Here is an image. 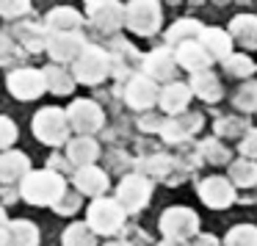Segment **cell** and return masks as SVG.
Returning <instances> with one entry per match:
<instances>
[{
	"label": "cell",
	"instance_id": "6da1fadb",
	"mask_svg": "<svg viewBox=\"0 0 257 246\" xmlns=\"http://www.w3.org/2000/svg\"><path fill=\"white\" fill-rule=\"evenodd\" d=\"M64 191H67V185H64V177L56 169H47V172H25V180L20 185L23 199H28L31 205H53Z\"/></svg>",
	"mask_w": 257,
	"mask_h": 246
},
{
	"label": "cell",
	"instance_id": "7a4b0ae2",
	"mask_svg": "<svg viewBox=\"0 0 257 246\" xmlns=\"http://www.w3.org/2000/svg\"><path fill=\"white\" fill-rule=\"evenodd\" d=\"M124 25L139 36H152L161 28V3L158 0H130L124 6Z\"/></svg>",
	"mask_w": 257,
	"mask_h": 246
},
{
	"label": "cell",
	"instance_id": "3957f363",
	"mask_svg": "<svg viewBox=\"0 0 257 246\" xmlns=\"http://www.w3.org/2000/svg\"><path fill=\"white\" fill-rule=\"evenodd\" d=\"M34 133L39 141L45 144H64L69 136V119L67 111H58V108H42L34 116Z\"/></svg>",
	"mask_w": 257,
	"mask_h": 246
},
{
	"label": "cell",
	"instance_id": "277c9868",
	"mask_svg": "<svg viewBox=\"0 0 257 246\" xmlns=\"http://www.w3.org/2000/svg\"><path fill=\"white\" fill-rule=\"evenodd\" d=\"M72 64H75V78H78L80 83H91V86L105 80V75L111 72L108 53L100 50V47H89V45L80 50V56L75 58Z\"/></svg>",
	"mask_w": 257,
	"mask_h": 246
},
{
	"label": "cell",
	"instance_id": "5b68a950",
	"mask_svg": "<svg viewBox=\"0 0 257 246\" xmlns=\"http://www.w3.org/2000/svg\"><path fill=\"white\" fill-rule=\"evenodd\" d=\"M89 23L102 34H113L124 25V6L119 0H86Z\"/></svg>",
	"mask_w": 257,
	"mask_h": 246
},
{
	"label": "cell",
	"instance_id": "8992f818",
	"mask_svg": "<svg viewBox=\"0 0 257 246\" xmlns=\"http://www.w3.org/2000/svg\"><path fill=\"white\" fill-rule=\"evenodd\" d=\"M47 53L56 64H69L80 56V50L86 47L80 31H50L47 34V42H45Z\"/></svg>",
	"mask_w": 257,
	"mask_h": 246
},
{
	"label": "cell",
	"instance_id": "52a82bcc",
	"mask_svg": "<svg viewBox=\"0 0 257 246\" xmlns=\"http://www.w3.org/2000/svg\"><path fill=\"white\" fill-rule=\"evenodd\" d=\"M196 229H199V218L188 207H169L161 218V232L174 240L191 238V235H196Z\"/></svg>",
	"mask_w": 257,
	"mask_h": 246
},
{
	"label": "cell",
	"instance_id": "ba28073f",
	"mask_svg": "<svg viewBox=\"0 0 257 246\" xmlns=\"http://www.w3.org/2000/svg\"><path fill=\"white\" fill-rule=\"evenodd\" d=\"M124 221V210L119 207V202H111V199H97L94 205L89 207V227L94 232H116Z\"/></svg>",
	"mask_w": 257,
	"mask_h": 246
},
{
	"label": "cell",
	"instance_id": "9c48e42d",
	"mask_svg": "<svg viewBox=\"0 0 257 246\" xmlns=\"http://www.w3.org/2000/svg\"><path fill=\"white\" fill-rule=\"evenodd\" d=\"M67 119H69V130H78V133L89 136L94 130L102 128V111L89 100H78L69 105L67 111Z\"/></svg>",
	"mask_w": 257,
	"mask_h": 246
},
{
	"label": "cell",
	"instance_id": "30bf717a",
	"mask_svg": "<svg viewBox=\"0 0 257 246\" xmlns=\"http://www.w3.org/2000/svg\"><path fill=\"white\" fill-rule=\"evenodd\" d=\"M6 83H9V91L17 100H34V97H39L45 91V78L36 69H17V72L9 75Z\"/></svg>",
	"mask_w": 257,
	"mask_h": 246
},
{
	"label": "cell",
	"instance_id": "8fae6325",
	"mask_svg": "<svg viewBox=\"0 0 257 246\" xmlns=\"http://www.w3.org/2000/svg\"><path fill=\"white\" fill-rule=\"evenodd\" d=\"M116 199H119V205H124L127 210H139V207L147 205V199H150V183H147L141 174H130V177H124L122 185H119Z\"/></svg>",
	"mask_w": 257,
	"mask_h": 246
},
{
	"label": "cell",
	"instance_id": "7c38bea8",
	"mask_svg": "<svg viewBox=\"0 0 257 246\" xmlns=\"http://www.w3.org/2000/svg\"><path fill=\"white\" fill-rule=\"evenodd\" d=\"M199 196H202V202H205V205H210V207H227L229 202L235 199V191H232V185H229L224 177L213 174V177L202 180Z\"/></svg>",
	"mask_w": 257,
	"mask_h": 246
},
{
	"label": "cell",
	"instance_id": "4fadbf2b",
	"mask_svg": "<svg viewBox=\"0 0 257 246\" xmlns=\"http://www.w3.org/2000/svg\"><path fill=\"white\" fill-rule=\"evenodd\" d=\"M180 67H185L188 72H199V69H207L213 64V58L207 56V50L199 45V39H191L177 45V53H174Z\"/></svg>",
	"mask_w": 257,
	"mask_h": 246
},
{
	"label": "cell",
	"instance_id": "5bb4252c",
	"mask_svg": "<svg viewBox=\"0 0 257 246\" xmlns=\"http://www.w3.org/2000/svg\"><path fill=\"white\" fill-rule=\"evenodd\" d=\"M199 45L207 50V56H210L213 61H224V58L229 56V47H232V36L221 28H202Z\"/></svg>",
	"mask_w": 257,
	"mask_h": 246
},
{
	"label": "cell",
	"instance_id": "9a60e30c",
	"mask_svg": "<svg viewBox=\"0 0 257 246\" xmlns=\"http://www.w3.org/2000/svg\"><path fill=\"white\" fill-rule=\"evenodd\" d=\"M144 69H147V75H150L152 80H172V75L177 72V58L172 56V50H155V53H150L147 56V61H144Z\"/></svg>",
	"mask_w": 257,
	"mask_h": 246
},
{
	"label": "cell",
	"instance_id": "2e32d148",
	"mask_svg": "<svg viewBox=\"0 0 257 246\" xmlns=\"http://www.w3.org/2000/svg\"><path fill=\"white\" fill-rule=\"evenodd\" d=\"M28 172V158L17 150H6L0 152V180L3 183H14V180H23Z\"/></svg>",
	"mask_w": 257,
	"mask_h": 246
},
{
	"label": "cell",
	"instance_id": "e0dca14e",
	"mask_svg": "<svg viewBox=\"0 0 257 246\" xmlns=\"http://www.w3.org/2000/svg\"><path fill=\"white\" fill-rule=\"evenodd\" d=\"M158 97V86L152 83V78H136L127 86V102L133 108H150L155 105Z\"/></svg>",
	"mask_w": 257,
	"mask_h": 246
},
{
	"label": "cell",
	"instance_id": "ac0fdd59",
	"mask_svg": "<svg viewBox=\"0 0 257 246\" xmlns=\"http://www.w3.org/2000/svg\"><path fill=\"white\" fill-rule=\"evenodd\" d=\"M188 100H191V89H188V86H183V83L163 86L161 97H158L161 108H163V111H169V113H183L185 105H188Z\"/></svg>",
	"mask_w": 257,
	"mask_h": 246
},
{
	"label": "cell",
	"instance_id": "d6986e66",
	"mask_svg": "<svg viewBox=\"0 0 257 246\" xmlns=\"http://www.w3.org/2000/svg\"><path fill=\"white\" fill-rule=\"evenodd\" d=\"M75 183H78V188L83 191V194H89V196H100L102 191L108 188L105 172H100V169L89 166V163L78 169V174H75Z\"/></svg>",
	"mask_w": 257,
	"mask_h": 246
},
{
	"label": "cell",
	"instance_id": "ffe728a7",
	"mask_svg": "<svg viewBox=\"0 0 257 246\" xmlns=\"http://www.w3.org/2000/svg\"><path fill=\"white\" fill-rule=\"evenodd\" d=\"M229 36L240 42L243 47H257V17L254 14H240L229 23Z\"/></svg>",
	"mask_w": 257,
	"mask_h": 246
},
{
	"label": "cell",
	"instance_id": "44dd1931",
	"mask_svg": "<svg viewBox=\"0 0 257 246\" xmlns=\"http://www.w3.org/2000/svg\"><path fill=\"white\" fill-rule=\"evenodd\" d=\"M136 58H139V53H136V47L130 45V42L113 39V47H111V53H108V61H111V72L113 75H124L130 67H133Z\"/></svg>",
	"mask_w": 257,
	"mask_h": 246
},
{
	"label": "cell",
	"instance_id": "7402d4cb",
	"mask_svg": "<svg viewBox=\"0 0 257 246\" xmlns=\"http://www.w3.org/2000/svg\"><path fill=\"white\" fill-rule=\"evenodd\" d=\"M196 128H202V116L199 113H183L180 119H172L161 128V133L166 136V141H183L185 136H191Z\"/></svg>",
	"mask_w": 257,
	"mask_h": 246
},
{
	"label": "cell",
	"instance_id": "603a6c76",
	"mask_svg": "<svg viewBox=\"0 0 257 246\" xmlns=\"http://www.w3.org/2000/svg\"><path fill=\"white\" fill-rule=\"evenodd\" d=\"M97 155H100V147H97V141L89 139V136H80V139H75L72 144L67 147V158L75 166H86V163H91Z\"/></svg>",
	"mask_w": 257,
	"mask_h": 246
},
{
	"label": "cell",
	"instance_id": "cb8c5ba5",
	"mask_svg": "<svg viewBox=\"0 0 257 246\" xmlns=\"http://www.w3.org/2000/svg\"><path fill=\"white\" fill-rule=\"evenodd\" d=\"M42 78H45V89L56 91V94H69V91L75 89V78L61 67V64H50V67L42 72Z\"/></svg>",
	"mask_w": 257,
	"mask_h": 246
},
{
	"label": "cell",
	"instance_id": "d4e9b609",
	"mask_svg": "<svg viewBox=\"0 0 257 246\" xmlns=\"http://www.w3.org/2000/svg\"><path fill=\"white\" fill-rule=\"evenodd\" d=\"M80 25H83V17L75 9L58 6L47 14V31H80Z\"/></svg>",
	"mask_w": 257,
	"mask_h": 246
},
{
	"label": "cell",
	"instance_id": "484cf974",
	"mask_svg": "<svg viewBox=\"0 0 257 246\" xmlns=\"http://www.w3.org/2000/svg\"><path fill=\"white\" fill-rule=\"evenodd\" d=\"M6 243L9 246H36L39 232L31 221H12L6 227Z\"/></svg>",
	"mask_w": 257,
	"mask_h": 246
},
{
	"label": "cell",
	"instance_id": "4316f807",
	"mask_svg": "<svg viewBox=\"0 0 257 246\" xmlns=\"http://www.w3.org/2000/svg\"><path fill=\"white\" fill-rule=\"evenodd\" d=\"M199 34H202V23H199V20H177V23L166 31V42L177 47V45H183V42L199 39Z\"/></svg>",
	"mask_w": 257,
	"mask_h": 246
},
{
	"label": "cell",
	"instance_id": "83f0119b",
	"mask_svg": "<svg viewBox=\"0 0 257 246\" xmlns=\"http://www.w3.org/2000/svg\"><path fill=\"white\" fill-rule=\"evenodd\" d=\"M194 89L196 94L202 97V100H218L221 97V83H218V78L213 72H207V69H199V72H194Z\"/></svg>",
	"mask_w": 257,
	"mask_h": 246
},
{
	"label": "cell",
	"instance_id": "f1b7e54d",
	"mask_svg": "<svg viewBox=\"0 0 257 246\" xmlns=\"http://www.w3.org/2000/svg\"><path fill=\"white\" fill-rule=\"evenodd\" d=\"M17 36H20V42H23V47H28L31 53L45 50L47 34H45V28H42V25H36V23H23V25H17Z\"/></svg>",
	"mask_w": 257,
	"mask_h": 246
},
{
	"label": "cell",
	"instance_id": "f546056e",
	"mask_svg": "<svg viewBox=\"0 0 257 246\" xmlns=\"http://www.w3.org/2000/svg\"><path fill=\"white\" fill-rule=\"evenodd\" d=\"M64 246H94V229L89 224H72L64 232Z\"/></svg>",
	"mask_w": 257,
	"mask_h": 246
},
{
	"label": "cell",
	"instance_id": "4dcf8cb0",
	"mask_svg": "<svg viewBox=\"0 0 257 246\" xmlns=\"http://www.w3.org/2000/svg\"><path fill=\"white\" fill-rule=\"evenodd\" d=\"M227 246H257V227L251 224H240V227H232L227 232Z\"/></svg>",
	"mask_w": 257,
	"mask_h": 246
},
{
	"label": "cell",
	"instance_id": "1f68e13d",
	"mask_svg": "<svg viewBox=\"0 0 257 246\" xmlns=\"http://www.w3.org/2000/svg\"><path fill=\"white\" fill-rule=\"evenodd\" d=\"M235 108H240V111H254L257 108V83L246 80V83L238 86V91H235Z\"/></svg>",
	"mask_w": 257,
	"mask_h": 246
},
{
	"label": "cell",
	"instance_id": "d6a6232c",
	"mask_svg": "<svg viewBox=\"0 0 257 246\" xmlns=\"http://www.w3.org/2000/svg\"><path fill=\"white\" fill-rule=\"evenodd\" d=\"M20 58H23L20 45L12 39V36L0 34V67H12V64H17Z\"/></svg>",
	"mask_w": 257,
	"mask_h": 246
},
{
	"label": "cell",
	"instance_id": "836d02e7",
	"mask_svg": "<svg viewBox=\"0 0 257 246\" xmlns=\"http://www.w3.org/2000/svg\"><path fill=\"white\" fill-rule=\"evenodd\" d=\"M232 180L238 185H254L257 183V166L251 161H238V163H232Z\"/></svg>",
	"mask_w": 257,
	"mask_h": 246
},
{
	"label": "cell",
	"instance_id": "e575fe53",
	"mask_svg": "<svg viewBox=\"0 0 257 246\" xmlns=\"http://www.w3.org/2000/svg\"><path fill=\"white\" fill-rule=\"evenodd\" d=\"M224 69H227L232 78H243V75L254 72V64H251V58H246V56H227L224 58Z\"/></svg>",
	"mask_w": 257,
	"mask_h": 246
},
{
	"label": "cell",
	"instance_id": "d590c367",
	"mask_svg": "<svg viewBox=\"0 0 257 246\" xmlns=\"http://www.w3.org/2000/svg\"><path fill=\"white\" fill-rule=\"evenodd\" d=\"M28 9H31V0H0V17L6 20L23 17Z\"/></svg>",
	"mask_w": 257,
	"mask_h": 246
},
{
	"label": "cell",
	"instance_id": "8d00e7d4",
	"mask_svg": "<svg viewBox=\"0 0 257 246\" xmlns=\"http://www.w3.org/2000/svg\"><path fill=\"white\" fill-rule=\"evenodd\" d=\"M199 155L207 158L210 163H224L229 158V152H227V147L218 144V141H205V144H202V150H199Z\"/></svg>",
	"mask_w": 257,
	"mask_h": 246
},
{
	"label": "cell",
	"instance_id": "74e56055",
	"mask_svg": "<svg viewBox=\"0 0 257 246\" xmlns=\"http://www.w3.org/2000/svg\"><path fill=\"white\" fill-rule=\"evenodd\" d=\"M246 128H249V125H246L243 119H224V122L218 119V122H216L218 136H243Z\"/></svg>",
	"mask_w": 257,
	"mask_h": 246
},
{
	"label": "cell",
	"instance_id": "f35d334b",
	"mask_svg": "<svg viewBox=\"0 0 257 246\" xmlns=\"http://www.w3.org/2000/svg\"><path fill=\"white\" fill-rule=\"evenodd\" d=\"M17 139V128L9 116H0V150H6L12 141Z\"/></svg>",
	"mask_w": 257,
	"mask_h": 246
},
{
	"label": "cell",
	"instance_id": "ab89813d",
	"mask_svg": "<svg viewBox=\"0 0 257 246\" xmlns=\"http://www.w3.org/2000/svg\"><path fill=\"white\" fill-rule=\"evenodd\" d=\"M78 205H80L78 194H69V199H67V191H64L56 202H53V207H56L58 213H72V210H78Z\"/></svg>",
	"mask_w": 257,
	"mask_h": 246
},
{
	"label": "cell",
	"instance_id": "60d3db41",
	"mask_svg": "<svg viewBox=\"0 0 257 246\" xmlns=\"http://www.w3.org/2000/svg\"><path fill=\"white\" fill-rule=\"evenodd\" d=\"M240 152L257 158V130H246V133L240 136Z\"/></svg>",
	"mask_w": 257,
	"mask_h": 246
},
{
	"label": "cell",
	"instance_id": "b9f144b4",
	"mask_svg": "<svg viewBox=\"0 0 257 246\" xmlns=\"http://www.w3.org/2000/svg\"><path fill=\"white\" fill-rule=\"evenodd\" d=\"M163 125H161V119H141V130H161Z\"/></svg>",
	"mask_w": 257,
	"mask_h": 246
},
{
	"label": "cell",
	"instance_id": "7bdbcfd3",
	"mask_svg": "<svg viewBox=\"0 0 257 246\" xmlns=\"http://www.w3.org/2000/svg\"><path fill=\"white\" fill-rule=\"evenodd\" d=\"M194 246H218V240L213 235H196V243Z\"/></svg>",
	"mask_w": 257,
	"mask_h": 246
},
{
	"label": "cell",
	"instance_id": "ee69618b",
	"mask_svg": "<svg viewBox=\"0 0 257 246\" xmlns=\"http://www.w3.org/2000/svg\"><path fill=\"white\" fill-rule=\"evenodd\" d=\"M161 246H183V240H174V238H166V240H163Z\"/></svg>",
	"mask_w": 257,
	"mask_h": 246
},
{
	"label": "cell",
	"instance_id": "f6af8a7d",
	"mask_svg": "<svg viewBox=\"0 0 257 246\" xmlns=\"http://www.w3.org/2000/svg\"><path fill=\"white\" fill-rule=\"evenodd\" d=\"M108 246H130V243H122V240H113V243H108Z\"/></svg>",
	"mask_w": 257,
	"mask_h": 246
}]
</instances>
